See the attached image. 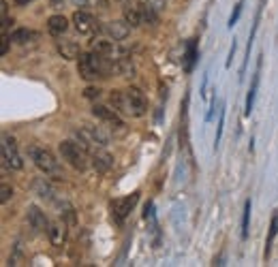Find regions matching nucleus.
<instances>
[{"instance_id": "obj_1", "label": "nucleus", "mask_w": 278, "mask_h": 267, "mask_svg": "<svg viewBox=\"0 0 278 267\" xmlns=\"http://www.w3.org/2000/svg\"><path fill=\"white\" fill-rule=\"evenodd\" d=\"M110 103L118 114L129 116V118H143L148 112V101L139 88L116 90L110 96Z\"/></svg>"}, {"instance_id": "obj_2", "label": "nucleus", "mask_w": 278, "mask_h": 267, "mask_svg": "<svg viewBox=\"0 0 278 267\" xmlns=\"http://www.w3.org/2000/svg\"><path fill=\"white\" fill-rule=\"evenodd\" d=\"M77 71H79V77L86 81H94L99 77H110L116 73V60L92 50L77 58Z\"/></svg>"}, {"instance_id": "obj_3", "label": "nucleus", "mask_w": 278, "mask_h": 267, "mask_svg": "<svg viewBox=\"0 0 278 267\" xmlns=\"http://www.w3.org/2000/svg\"><path fill=\"white\" fill-rule=\"evenodd\" d=\"M58 152L60 156H62V161H67L73 169H77V171H86V169L92 165V156L90 152L83 148V145L79 141H62L58 145Z\"/></svg>"}, {"instance_id": "obj_4", "label": "nucleus", "mask_w": 278, "mask_h": 267, "mask_svg": "<svg viewBox=\"0 0 278 267\" xmlns=\"http://www.w3.org/2000/svg\"><path fill=\"white\" fill-rule=\"evenodd\" d=\"M28 154H30V159L34 161V165H37L45 175L56 177V180H62V177H65V169H62V165H60V161L56 159V156H54L50 150L39 148V145H30V148H28Z\"/></svg>"}, {"instance_id": "obj_5", "label": "nucleus", "mask_w": 278, "mask_h": 267, "mask_svg": "<svg viewBox=\"0 0 278 267\" xmlns=\"http://www.w3.org/2000/svg\"><path fill=\"white\" fill-rule=\"evenodd\" d=\"M71 21H73V26L79 34L83 36H94V34H99L101 32V26H99V21H96L88 11H75L73 17H71Z\"/></svg>"}, {"instance_id": "obj_6", "label": "nucleus", "mask_w": 278, "mask_h": 267, "mask_svg": "<svg viewBox=\"0 0 278 267\" xmlns=\"http://www.w3.org/2000/svg\"><path fill=\"white\" fill-rule=\"evenodd\" d=\"M92 114L94 118H99L101 122H105V126H110L114 130H124V122H122V114H118L116 109H110L105 105H94L92 107Z\"/></svg>"}, {"instance_id": "obj_7", "label": "nucleus", "mask_w": 278, "mask_h": 267, "mask_svg": "<svg viewBox=\"0 0 278 267\" xmlns=\"http://www.w3.org/2000/svg\"><path fill=\"white\" fill-rule=\"evenodd\" d=\"M3 163H5V167L17 169V171L24 167L22 156H19V152H17V148H15L13 139H11L9 135H3Z\"/></svg>"}, {"instance_id": "obj_8", "label": "nucleus", "mask_w": 278, "mask_h": 267, "mask_svg": "<svg viewBox=\"0 0 278 267\" xmlns=\"http://www.w3.org/2000/svg\"><path fill=\"white\" fill-rule=\"evenodd\" d=\"M137 201H139V192H133L131 197L114 199L112 201V214L118 218V220H124V218L131 214V210L137 205Z\"/></svg>"}, {"instance_id": "obj_9", "label": "nucleus", "mask_w": 278, "mask_h": 267, "mask_svg": "<svg viewBox=\"0 0 278 267\" xmlns=\"http://www.w3.org/2000/svg\"><path fill=\"white\" fill-rule=\"evenodd\" d=\"M28 225L34 229L37 233H43L47 231V227H50V220H47V216L41 208H37V205H28Z\"/></svg>"}, {"instance_id": "obj_10", "label": "nucleus", "mask_w": 278, "mask_h": 267, "mask_svg": "<svg viewBox=\"0 0 278 267\" xmlns=\"http://www.w3.org/2000/svg\"><path fill=\"white\" fill-rule=\"evenodd\" d=\"M103 30H105L107 34H110L114 41H124L126 36L131 34V26H129V21H126V19H122V21H120V19L107 21L105 26H103Z\"/></svg>"}, {"instance_id": "obj_11", "label": "nucleus", "mask_w": 278, "mask_h": 267, "mask_svg": "<svg viewBox=\"0 0 278 267\" xmlns=\"http://www.w3.org/2000/svg\"><path fill=\"white\" fill-rule=\"evenodd\" d=\"M47 237H50L52 246H62L65 239H67V222L65 220H50Z\"/></svg>"}, {"instance_id": "obj_12", "label": "nucleus", "mask_w": 278, "mask_h": 267, "mask_svg": "<svg viewBox=\"0 0 278 267\" xmlns=\"http://www.w3.org/2000/svg\"><path fill=\"white\" fill-rule=\"evenodd\" d=\"M90 156H92V167L96 171H107V169H112V165H114V156L107 154L103 148L90 150Z\"/></svg>"}, {"instance_id": "obj_13", "label": "nucleus", "mask_w": 278, "mask_h": 267, "mask_svg": "<svg viewBox=\"0 0 278 267\" xmlns=\"http://www.w3.org/2000/svg\"><path fill=\"white\" fill-rule=\"evenodd\" d=\"M56 45H58V52L62 54V58H67V60H77L81 56V47L73 39H60Z\"/></svg>"}, {"instance_id": "obj_14", "label": "nucleus", "mask_w": 278, "mask_h": 267, "mask_svg": "<svg viewBox=\"0 0 278 267\" xmlns=\"http://www.w3.org/2000/svg\"><path fill=\"white\" fill-rule=\"evenodd\" d=\"M259 75H261V60L257 64V71H255V77H252V86L246 94V105H244V116L248 118L252 114V109H255V96H257V88H259Z\"/></svg>"}, {"instance_id": "obj_15", "label": "nucleus", "mask_w": 278, "mask_h": 267, "mask_svg": "<svg viewBox=\"0 0 278 267\" xmlns=\"http://www.w3.org/2000/svg\"><path fill=\"white\" fill-rule=\"evenodd\" d=\"M47 30L54 36H62L67 30H69V19L65 15H52L47 19Z\"/></svg>"}, {"instance_id": "obj_16", "label": "nucleus", "mask_w": 278, "mask_h": 267, "mask_svg": "<svg viewBox=\"0 0 278 267\" xmlns=\"http://www.w3.org/2000/svg\"><path fill=\"white\" fill-rule=\"evenodd\" d=\"M124 19L129 21V26L131 28H139L141 24H143V17H141V11L137 5H124Z\"/></svg>"}, {"instance_id": "obj_17", "label": "nucleus", "mask_w": 278, "mask_h": 267, "mask_svg": "<svg viewBox=\"0 0 278 267\" xmlns=\"http://www.w3.org/2000/svg\"><path fill=\"white\" fill-rule=\"evenodd\" d=\"M116 75L120 77H135V64L129 56H122L116 60Z\"/></svg>"}, {"instance_id": "obj_18", "label": "nucleus", "mask_w": 278, "mask_h": 267, "mask_svg": "<svg viewBox=\"0 0 278 267\" xmlns=\"http://www.w3.org/2000/svg\"><path fill=\"white\" fill-rule=\"evenodd\" d=\"M137 7H139V11H141L143 24H159V11H156L150 3L141 0V3H137Z\"/></svg>"}, {"instance_id": "obj_19", "label": "nucleus", "mask_w": 278, "mask_h": 267, "mask_svg": "<svg viewBox=\"0 0 278 267\" xmlns=\"http://www.w3.org/2000/svg\"><path fill=\"white\" fill-rule=\"evenodd\" d=\"M34 192H37L41 199L54 201V188H52V184H50V182H47L45 177H39L37 182H34Z\"/></svg>"}, {"instance_id": "obj_20", "label": "nucleus", "mask_w": 278, "mask_h": 267, "mask_svg": "<svg viewBox=\"0 0 278 267\" xmlns=\"http://www.w3.org/2000/svg\"><path fill=\"white\" fill-rule=\"evenodd\" d=\"M34 36H37V34H34L32 30H28V28H17V30L11 32V41H13V43H19V45H24V43L32 41Z\"/></svg>"}, {"instance_id": "obj_21", "label": "nucleus", "mask_w": 278, "mask_h": 267, "mask_svg": "<svg viewBox=\"0 0 278 267\" xmlns=\"http://www.w3.org/2000/svg\"><path fill=\"white\" fill-rule=\"evenodd\" d=\"M250 212H252V203H250V199H246V203H244V214H242V239H246V237H248Z\"/></svg>"}, {"instance_id": "obj_22", "label": "nucleus", "mask_w": 278, "mask_h": 267, "mask_svg": "<svg viewBox=\"0 0 278 267\" xmlns=\"http://www.w3.org/2000/svg\"><path fill=\"white\" fill-rule=\"evenodd\" d=\"M195 60H197V41L190 39L188 45H186V71H193Z\"/></svg>"}, {"instance_id": "obj_23", "label": "nucleus", "mask_w": 278, "mask_h": 267, "mask_svg": "<svg viewBox=\"0 0 278 267\" xmlns=\"http://www.w3.org/2000/svg\"><path fill=\"white\" fill-rule=\"evenodd\" d=\"M223 130H225V103H221V118H219V128H216V137H214V150L219 148V143L223 139Z\"/></svg>"}, {"instance_id": "obj_24", "label": "nucleus", "mask_w": 278, "mask_h": 267, "mask_svg": "<svg viewBox=\"0 0 278 267\" xmlns=\"http://www.w3.org/2000/svg\"><path fill=\"white\" fill-rule=\"evenodd\" d=\"M278 235V214L272 216V225H270V235H268V241H265V254L270 252V246H272V241L274 237Z\"/></svg>"}, {"instance_id": "obj_25", "label": "nucleus", "mask_w": 278, "mask_h": 267, "mask_svg": "<svg viewBox=\"0 0 278 267\" xmlns=\"http://www.w3.org/2000/svg\"><path fill=\"white\" fill-rule=\"evenodd\" d=\"M242 9H244V0H238V5L233 7V13L229 15V21H227L229 28H233L236 24H238V19H240V15H242Z\"/></svg>"}, {"instance_id": "obj_26", "label": "nucleus", "mask_w": 278, "mask_h": 267, "mask_svg": "<svg viewBox=\"0 0 278 267\" xmlns=\"http://www.w3.org/2000/svg\"><path fill=\"white\" fill-rule=\"evenodd\" d=\"M11 197H13V188L3 182V186H0V203H7Z\"/></svg>"}, {"instance_id": "obj_27", "label": "nucleus", "mask_w": 278, "mask_h": 267, "mask_svg": "<svg viewBox=\"0 0 278 267\" xmlns=\"http://www.w3.org/2000/svg\"><path fill=\"white\" fill-rule=\"evenodd\" d=\"M71 7H77L79 11H90L92 9L90 0H71Z\"/></svg>"}, {"instance_id": "obj_28", "label": "nucleus", "mask_w": 278, "mask_h": 267, "mask_svg": "<svg viewBox=\"0 0 278 267\" xmlns=\"http://www.w3.org/2000/svg\"><path fill=\"white\" fill-rule=\"evenodd\" d=\"M0 41H3V45H0V54L7 56L9 54V41H11V36L7 32H3V39H0Z\"/></svg>"}, {"instance_id": "obj_29", "label": "nucleus", "mask_w": 278, "mask_h": 267, "mask_svg": "<svg viewBox=\"0 0 278 267\" xmlns=\"http://www.w3.org/2000/svg\"><path fill=\"white\" fill-rule=\"evenodd\" d=\"M67 5H71V0H50V7L60 11V9H65Z\"/></svg>"}, {"instance_id": "obj_30", "label": "nucleus", "mask_w": 278, "mask_h": 267, "mask_svg": "<svg viewBox=\"0 0 278 267\" xmlns=\"http://www.w3.org/2000/svg\"><path fill=\"white\" fill-rule=\"evenodd\" d=\"M236 50H238V43H236V39H233V43H231V50H229V58H227V62H225V66L229 69L231 66V62H233V56H236Z\"/></svg>"}, {"instance_id": "obj_31", "label": "nucleus", "mask_w": 278, "mask_h": 267, "mask_svg": "<svg viewBox=\"0 0 278 267\" xmlns=\"http://www.w3.org/2000/svg\"><path fill=\"white\" fill-rule=\"evenodd\" d=\"M146 3H150L156 11H163L165 9V0H146Z\"/></svg>"}, {"instance_id": "obj_32", "label": "nucleus", "mask_w": 278, "mask_h": 267, "mask_svg": "<svg viewBox=\"0 0 278 267\" xmlns=\"http://www.w3.org/2000/svg\"><path fill=\"white\" fill-rule=\"evenodd\" d=\"M99 94H101L99 88H86V99H96Z\"/></svg>"}, {"instance_id": "obj_33", "label": "nucleus", "mask_w": 278, "mask_h": 267, "mask_svg": "<svg viewBox=\"0 0 278 267\" xmlns=\"http://www.w3.org/2000/svg\"><path fill=\"white\" fill-rule=\"evenodd\" d=\"M214 109H216V99H212V105H210V112H208V116H205V122H210V120L214 118Z\"/></svg>"}, {"instance_id": "obj_34", "label": "nucleus", "mask_w": 278, "mask_h": 267, "mask_svg": "<svg viewBox=\"0 0 278 267\" xmlns=\"http://www.w3.org/2000/svg\"><path fill=\"white\" fill-rule=\"evenodd\" d=\"M13 3H15V5H22V7H24V5H28V3H32V0H13Z\"/></svg>"}, {"instance_id": "obj_35", "label": "nucleus", "mask_w": 278, "mask_h": 267, "mask_svg": "<svg viewBox=\"0 0 278 267\" xmlns=\"http://www.w3.org/2000/svg\"><path fill=\"white\" fill-rule=\"evenodd\" d=\"M118 3H122V5H129V3H133V0H118Z\"/></svg>"}]
</instances>
